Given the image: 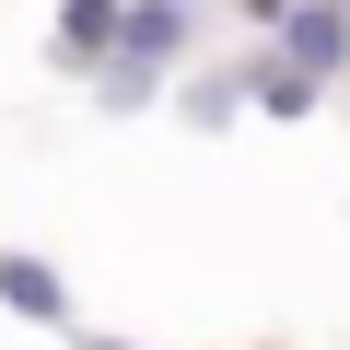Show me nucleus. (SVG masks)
<instances>
[{
  "instance_id": "5",
  "label": "nucleus",
  "mask_w": 350,
  "mask_h": 350,
  "mask_svg": "<svg viewBox=\"0 0 350 350\" xmlns=\"http://www.w3.org/2000/svg\"><path fill=\"white\" fill-rule=\"evenodd\" d=\"M70 350H140V338H105V327H82V338H70Z\"/></svg>"
},
{
  "instance_id": "1",
  "label": "nucleus",
  "mask_w": 350,
  "mask_h": 350,
  "mask_svg": "<svg viewBox=\"0 0 350 350\" xmlns=\"http://www.w3.org/2000/svg\"><path fill=\"white\" fill-rule=\"evenodd\" d=\"M199 47H211V12H175V0H129V12H117V47H105V70L82 82V105H94V117H163L175 70H187Z\"/></svg>"
},
{
  "instance_id": "4",
  "label": "nucleus",
  "mask_w": 350,
  "mask_h": 350,
  "mask_svg": "<svg viewBox=\"0 0 350 350\" xmlns=\"http://www.w3.org/2000/svg\"><path fill=\"white\" fill-rule=\"evenodd\" d=\"M117 12H129V0H47V70L59 82H94L105 47H117Z\"/></svg>"
},
{
  "instance_id": "2",
  "label": "nucleus",
  "mask_w": 350,
  "mask_h": 350,
  "mask_svg": "<svg viewBox=\"0 0 350 350\" xmlns=\"http://www.w3.org/2000/svg\"><path fill=\"white\" fill-rule=\"evenodd\" d=\"M163 117H175V129H199V140H222V129H245V117H257V94H245V36H234V47H199L187 70H175V94H163Z\"/></svg>"
},
{
  "instance_id": "3",
  "label": "nucleus",
  "mask_w": 350,
  "mask_h": 350,
  "mask_svg": "<svg viewBox=\"0 0 350 350\" xmlns=\"http://www.w3.org/2000/svg\"><path fill=\"white\" fill-rule=\"evenodd\" d=\"M0 315L36 327V338H82V292L47 245H0Z\"/></svg>"
},
{
  "instance_id": "6",
  "label": "nucleus",
  "mask_w": 350,
  "mask_h": 350,
  "mask_svg": "<svg viewBox=\"0 0 350 350\" xmlns=\"http://www.w3.org/2000/svg\"><path fill=\"white\" fill-rule=\"evenodd\" d=\"M175 12H222V0H175Z\"/></svg>"
},
{
  "instance_id": "8",
  "label": "nucleus",
  "mask_w": 350,
  "mask_h": 350,
  "mask_svg": "<svg viewBox=\"0 0 350 350\" xmlns=\"http://www.w3.org/2000/svg\"><path fill=\"white\" fill-rule=\"evenodd\" d=\"M338 12H350V0H338Z\"/></svg>"
},
{
  "instance_id": "7",
  "label": "nucleus",
  "mask_w": 350,
  "mask_h": 350,
  "mask_svg": "<svg viewBox=\"0 0 350 350\" xmlns=\"http://www.w3.org/2000/svg\"><path fill=\"white\" fill-rule=\"evenodd\" d=\"M338 117H350V94H338Z\"/></svg>"
}]
</instances>
